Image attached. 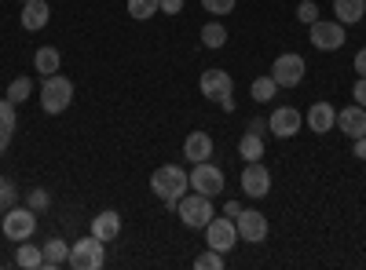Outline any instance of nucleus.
Masks as SVG:
<instances>
[{
    "instance_id": "20e7f679",
    "label": "nucleus",
    "mask_w": 366,
    "mask_h": 270,
    "mask_svg": "<svg viewBox=\"0 0 366 270\" xmlns=\"http://www.w3.org/2000/svg\"><path fill=\"white\" fill-rule=\"evenodd\" d=\"M103 263H107V242H99L96 234H88V237H81V242L70 245V263L66 266H74V270H99Z\"/></svg>"
},
{
    "instance_id": "c9c22d12",
    "label": "nucleus",
    "mask_w": 366,
    "mask_h": 270,
    "mask_svg": "<svg viewBox=\"0 0 366 270\" xmlns=\"http://www.w3.org/2000/svg\"><path fill=\"white\" fill-rule=\"evenodd\" d=\"M352 157H359V161H366V135H359V139H352Z\"/></svg>"
},
{
    "instance_id": "9d476101",
    "label": "nucleus",
    "mask_w": 366,
    "mask_h": 270,
    "mask_svg": "<svg viewBox=\"0 0 366 270\" xmlns=\"http://www.w3.org/2000/svg\"><path fill=\"white\" fill-rule=\"evenodd\" d=\"M234 227H238V237L242 242H249V245H260L264 237H267V216L257 212V208H242V212L234 216Z\"/></svg>"
},
{
    "instance_id": "6e6552de",
    "label": "nucleus",
    "mask_w": 366,
    "mask_h": 270,
    "mask_svg": "<svg viewBox=\"0 0 366 270\" xmlns=\"http://www.w3.org/2000/svg\"><path fill=\"white\" fill-rule=\"evenodd\" d=\"M191 190L194 194H205V197H217L220 190H224V172L212 165V161H198L191 172Z\"/></svg>"
},
{
    "instance_id": "393cba45",
    "label": "nucleus",
    "mask_w": 366,
    "mask_h": 270,
    "mask_svg": "<svg viewBox=\"0 0 366 270\" xmlns=\"http://www.w3.org/2000/svg\"><path fill=\"white\" fill-rule=\"evenodd\" d=\"M29 95H34V81H29V77H15L11 84H8V99L19 106V103H26Z\"/></svg>"
},
{
    "instance_id": "7ed1b4c3",
    "label": "nucleus",
    "mask_w": 366,
    "mask_h": 270,
    "mask_svg": "<svg viewBox=\"0 0 366 270\" xmlns=\"http://www.w3.org/2000/svg\"><path fill=\"white\" fill-rule=\"evenodd\" d=\"M176 216L183 219V227L205 230L209 219L217 216V212H212V197H205V194H183V197L176 201Z\"/></svg>"
},
{
    "instance_id": "e433bc0d",
    "label": "nucleus",
    "mask_w": 366,
    "mask_h": 270,
    "mask_svg": "<svg viewBox=\"0 0 366 270\" xmlns=\"http://www.w3.org/2000/svg\"><path fill=\"white\" fill-rule=\"evenodd\" d=\"M355 70H359V77H366V48L355 51Z\"/></svg>"
},
{
    "instance_id": "7c9ffc66",
    "label": "nucleus",
    "mask_w": 366,
    "mask_h": 270,
    "mask_svg": "<svg viewBox=\"0 0 366 270\" xmlns=\"http://www.w3.org/2000/svg\"><path fill=\"white\" fill-rule=\"evenodd\" d=\"M315 19H319V4H315V0H300V4H297V22L312 26Z\"/></svg>"
},
{
    "instance_id": "f03ea898",
    "label": "nucleus",
    "mask_w": 366,
    "mask_h": 270,
    "mask_svg": "<svg viewBox=\"0 0 366 270\" xmlns=\"http://www.w3.org/2000/svg\"><path fill=\"white\" fill-rule=\"evenodd\" d=\"M70 103H74V81L63 77V73L44 77V84H41V110L44 113H63Z\"/></svg>"
},
{
    "instance_id": "a19ab883",
    "label": "nucleus",
    "mask_w": 366,
    "mask_h": 270,
    "mask_svg": "<svg viewBox=\"0 0 366 270\" xmlns=\"http://www.w3.org/2000/svg\"><path fill=\"white\" fill-rule=\"evenodd\" d=\"M19 4H26V0H19Z\"/></svg>"
},
{
    "instance_id": "412c9836",
    "label": "nucleus",
    "mask_w": 366,
    "mask_h": 270,
    "mask_svg": "<svg viewBox=\"0 0 366 270\" xmlns=\"http://www.w3.org/2000/svg\"><path fill=\"white\" fill-rule=\"evenodd\" d=\"M15 266H22V270H37V266H44L41 245H26V242H19V249H15Z\"/></svg>"
},
{
    "instance_id": "ddd939ff",
    "label": "nucleus",
    "mask_w": 366,
    "mask_h": 270,
    "mask_svg": "<svg viewBox=\"0 0 366 270\" xmlns=\"http://www.w3.org/2000/svg\"><path fill=\"white\" fill-rule=\"evenodd\" d=\"M267 132H271L274 139H293V135L300 132V110H293V106H279V110H271Z\"/></svg>"
},
{
    "instance_id": "39448f33",
    "label": "nucleus",
    "mask_w": 366,
    "mask_h": 270,
    "mask_svg": "<svg viewBox=\"0 0 366 270\" xmlns=\"http://www.w3.org/2000/svg\"><path fill=\"white\" fill-rule=\"evenodd\" d=\"M0 230H4V237H8V242H29V237H34V230H37V212H34V208H8V212H4V223H0Z\"/></svg>"
},
{
    "instance_id": "a211bd4d",
    "label": "nucleus",
    "mask_w": 366,
    "mask_h": 270,
    "mask_svg": "<svg viewBox=\"0 0 366 270\" xmlns=\"http://www.w3.org/2000/svg\"><path fill=\"white\" fill-rule=\"evenodd\" d=\"M41 256H44V270H59V266L70 263V245L63 237H51V242L41 245Z\"/></svg>"
},
{
    "instance_id": "f8f14e48",
    "label": "nucleus",
    "mask_w": 366,
    "mask_h": 270,
    "mask_svg": "<svg viewBox=\"0 0 366 270\" xmlns=\"http://www.w3.org/2000/svg\"><path fill=\"white\" fill-rule=\"evenodd\" d=\"M242 194H249V197H267L271 194V172L260 161H246V172H242Z\"/></svg>"
},
{
    "instance_id": "423d86ee",
    "label": "nucleus",
    "mask_w": 366,
    "mask_h": 270,
    "mask_svg": "<svg viewBox=\"0 0 366 270\" xmlns=\"http://www.w3.org/2000/svg\"><path fill=\"white\" fill-rule=\"evenodd\" d=\"M304 73H308V66H304V58L297 51H282L271 63V77H274V84H279V88H297L304 81Z\"/></svg>"
},
{
    "instance_id": "473e14b6",
    "label": "nucleus",
    "mask_w": 366,
    "mask_h": 270,
    "mask_svg": "<svg viewBox=\"0 0 366 270\" xmlns=\"http://www.w3.org/2000/svg\"><path fill=\"white\" fill-rule=\"evenodd\" d=\"M202 8L209 15H227V11H234V0H202Z\"/></svg>"
},
{
    "instance_id": "0eeeda50",
    "label": "nucleus",
    "mask_w": 366,
    "mask_h": 270,
    "mask_svg": "<svg viewBox=\"0 0 366 270\" xmlns=\"http://www.w3.org/2000/svg\"><path fill=\"white\" fill-rule=\"evenodd\" d=\"M205 245L217 249V252H231L238 245V227L231 216H212L205 227Z\"/></svg>"
},
{
    "instance_id": "5701e85b",
    "label": "nucleus",
    "mask_w": 366,
    "mask_h": 270,
    "mask_svg": "<svg viewBox=\"0 0 366 270\" xmlns=\"http://www.w3.org/2000/svg\"><path fill=\"white\" fill-rule=\"evenodd\" d=\"M34 70H37L41 77L59 73V51H55V48H37V55H34Z\"/></svg>"
},
{
    "instance_id": "b1692460",
    "label": "nucleus",
    "mask_w": 366,
    "mask_h": 270,
    "mask_svg": "<svg viewBox=\"0 0 366 270\" xmlns=\"http://www.w3.org/2000/svg\"><path fill=\"white\" fill-rule=\"evenodd\" d=\"M202 44L212 48V51L224 48V44H227V29H224V22H205V26H202Z\"/></svg>"
},
{
    "instance_id": "c756f323",
    "label": "nucleus",
    "mask_w": 366,
    "mask_h": 270,
    "mask_svg": "<svg viewBox=\"0 0 366 270\" xmlns=\"http://www.w3.org/2000/svg\"><path fill=\"white\" fill-rule=\"evenodd\" d=\"M15 125H19V117H15V103H11V99H0V128L15 132Z\"/></svg>"
},
{
    "instance_id": "a878e982",
    "label": "nucleus",
    "mask_w": 366,
    "mask_h": 270,
    "mask_svg": "<svg viewBox=\"0 0 366 270\" xmlns=\"http://www.w3.org/2000/svg\"><path fill=\"white\" fill-rule=\"evenodd\" d=\"M274 92H279V84H274V77H271V73L253 81V99H257V103H271V99H274Z\"/></svg>"
},
{
    "instance_id": "ea45409f",
    "label": "nucleus",
    "mask_w": 366,
    "mask_h": 270,
    "mask_svg": "<svg viewBox=\"0 0 366 270\" xmlns=\"http://www.w3.org/2000/svg\"><path fill=\"white\" fill-rule=\"evenodd\" d=\"M224 212H227V216H231V219H234V216H238V212H242V204H238V201H227V204H224Z\"/></svg>"
},
{
    "instance_id": "4be33fe9",
    "label": "nucleus",
    "mask_w": 366,
    "mask_h": 270,
    "mask_svg": "<svg viewBox=\"0 0 366 270\" xmlns=\"http://www.w3.org/2000/svg\"><path fill=\"white\" fill-rule=\"evenodd\" d=\"M238 154L246 157V161H260V157H264V135L246 132V135L238 139Z\"/></svg>"
},
{
    "instance_id": "6ab92c4d",
    "label": "nucleus",
    "mask_w": 366,
    "mask_h": 270,
    "mask_svg": "<svg viewBox=\"0 0 366 270\" xmlns=\"http://www.w3.org/2000/svg\"><path fill=\"white\" fill-rule=\"evenodd\" d=\"M92 234L99 237V242H114V237L121 234V216L114 212V208H107V212L92 216Z\"/></svg>"
},
{
    "instance_id": "58836bf2",
    "label": "nucleus",
    "mask_w": 366,
    "mask_h": 270,
    "mask_svg": "<svg viewBox=\"0 0 366 270\" xmlns=\"http://www.w3.org/2000/svg\"><path fill=\"white\" fill-rule=\"evenodd\" d=\"M11 135H15V132H8V128H0V154H4V150L11 146Z\"/></svg>"
},
{
    "instance_id": "9b49d317",
    "label": "nucleus",
    "mask_w": 366,
    "mask_h": 270,
    "mask_svg": "<svg viewBox=\"0 0 366 270\" xmlns=\"http://www.w3.org/2000/svg\"><path fill=\"white\" fill-rule=\"evenodd\" d=\"M198 88H202V95H205V99L224 103V99H231V92H234V81H231L227 70H205L202 81H198Z\"/></svg>"
},
{
    "instance_id": "c85d7f7f",
    "label": "nucleus",
    "mask_w": 366,
    "mask_h": 270,
    "mask_svg": "<svg viewBox=\"0 0 366 270\" xmlns=\"http://www.w3.org/2000/svg\"><path fill=\"white\" fill-rule=\"evenodd\" d=\"M194 266H198V270H224V252L209 249V252H202V256L194 259Z\"/></svg>"
},
{
    "instance_id": "cd10ccee",
    "label": "nucleus",
    "mask_w": 366,
    "mask_h": 270,
    "mask_svg": "<svg viewBox=\"0 0 366 270\" xmlns=\"http://www.w3.org/2000/svg\"><path fill=\"white\" fill-rule=\"evenodd\" d=\"M15 201H19V190H15V183H11V179H4V175H0V212H8V208H15Z\"/></svg>"
},
{
    "instance_id": "dca6fc26",
    "label": "nucleus",
    "mask_w": 366,
    "mask_h": 270,
    "mask_svg": "<svg viewBox=\"0 0 366 270\" xmlns=\"http://www.w3.org/2000/svg\"><path fill=\"white\" fill-rule=\"evenodd\" d=\"M304 125H308L315 135H326L333 125H337V110H333L330 103H315V106L308 110V117H304Z\"/></svg>"
},
{
    "instance_id": "1a4fd4ad",
    "label": "nucleus",
    "mask_w": 366,
    "mask_h": 270,
    "mask_svg": "<svg viewBox=\"0 0 366 270\" xmlns=\"http://www.w3.org/2000/svg\"><path fill=\"white\" fill-rule=\"evenodd\" d=\"M308 29H312V44H315L319 51H341V48H345V22L315 19Z\"/></svg>"
},
{
    "instance_id": "f704fd0d",
    "label": "nucleus",
    "mask_w": 366,
    "mask_h": 270,
    "mask_svg": "<svg viewBox=\"0 0 366 270\" xmlns=\"http://www.w3.org/2000/svg\"><path fill=\"white\" fill-rule=\"evenodd\" d=\"M162 4V15H179L183 11V0H158Z\"/></svg>"
},
{
    "instance_id": "72a5a7b5",
    "label": "nucleus",
    "mask_w": 366,
    "mask_h": 270,
    "mask_svg": "<svg viewBox=\"0 0 366 270\" xmlns=\"http://www.w3.org/2000/svg\"><path fill=\"white\" fill-rule=\"evenodd\" d=\"M352 99H355L359 106H366V77H359V81H355V88H352Z\"/></svg>"
},
{
    "instance_id": "2f4dec72",
    "label": "nucleus",
    "mask_w": 366,
    "mask_h": 270,
    "mask_svg": "<svg viewBox=\"0 0 366 270\" xmlns=\"http://www.w3.org/2000/svg\"><path fill=\"white\" fill-rule=\"evenodd\" d=\"M26 204H29V208H34V212L41 216V212H44V208L51 204V197H48V190H44V187H37V190H29V197H26Z\"/></svg>"
},
{
    "instance_id": "f257e3e1",
    "label": "nucleus",
    "mask_w": 366,
    "mask_h": 270,
    "mask_svg": "<svg viewBox=\"0 0 366 270\" xmlns=\"http://www.w3.org/2000/svg\"><path fill=\"white\" fill-rule=\"evenodd\" d=\"M187 187H191V175L179 165H162V168H154V175H150V190H154V197L165 201L169 208H176V201L187 194Z\"/></svg>"
},
{
    "instance_id": "aec40b11",
    "label": "nucleus",
    "mask_w": 366,
    "mask_h": 270,
    "mask_svg": "<svg viewBox=\"0 0 366 270\" xmlns=\"http://www.w3.org/2000/svg\"><path fill=\"white\" fill-rule=\"evenodd\" d=\"M333 11H337V22H345V26L362 22V15H366V0H333Z\"/></svg>"
},
{
    "instance_id": "2eb2a0df",
    "label": "nucleus",
    "mask_w": 366,
    "mask_h": 270,
    "mask_svg": "<svg viewBox=\"0 0 366 270\" xmlns=\"http://www.w3.org/2000/svg\"><path fill=\"white\" fill-rule=\"evenodd\" d=\"M183 157H187L191 165L209 161L212 157V135L209 132H191L187 139H183Z\"/></svg>"
},
{
    "instance_id": "bb28decb",
    "label": "nucleus",
    "mask_w": 366,
    "mask_h": 270,
    "mask_svg": "<svg viewBox=\"0 0 366 270\" xmlns=\"http://www.w3.org/2000/svg\"><path fill=\"white\" fill-rule=\"evenodd\" d=\"M154 11H162L158 0H129V15H132L136 22H143V19H154Z\"/></svg>"
},
{
    "instance_id": "4c0bfd02",
    "label": "nucleus",
    "mask_w": 366,
    "mask_h": 270,
    "mask_svg": "<svg viewBox=\"0 0 366 270\" xmlns=\"http://www.w3.org/2000/svg\"><path fill=\"white\" fill-rule=\"evenodd\" d=\"M249 132H257V135H267V121H260V117H253V121H249Z\"/></svg>"
},
{
    "instance_id": "4468645a",
    "label": "nucleus",
    "mask_w": 366,
    "mask_h": 270,
    "mask_svg": "<svg viewBox=\"0 0 366 270\" xmlns=\"http://www.w3.org/2000/svg\"><path fill=\"white\" fill-rule=\"evenodd\" d=\"M337 128H341L348 139H359V135H366V106L352 103V106L337 110Z\"/></svg>"
},
{
    "instance_id": "f3484780",
    "label": "nucleus",
    "mask_w": 366,
    "mask_h": 270,
    "mask_svg": "<svg viewBox=\"0 0 366 270\" xmlns=\"http://www.w3.org/2000/svg\"><path fill=\"white\" fill-rule=\"evenodd\" d=\"M51 19V8H48V0H26L22 4V26L29 29V33H37V29H44Z\"/></svg>"
}]
</instances>
